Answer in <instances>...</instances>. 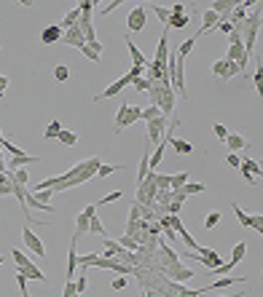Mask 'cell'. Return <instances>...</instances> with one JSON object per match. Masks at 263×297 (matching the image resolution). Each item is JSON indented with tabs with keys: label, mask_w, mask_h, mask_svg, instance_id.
<instances>
[{
	"label": "cell",
	"mask_w": 263,
	"mask_h": 297,
	"mask_svg": "<svg viewBox=\"0 0 263 297\" xmlns=\"http://www.w3.org/2000/svg\"><path fill=\"white\" fill-rule=\"evenodd\" d=\"M94 214H97V206H94V204H89V206H83V212H81L78 217H75V233H73V238H75V241H78L83 233H89V220H91Z\"/></svg>",
	"instance_id": "obj_5"
},
{
	"label": "cell",
	"mask_w": 263,
	"mask_h": 297,
	"mask_svg": "<svg viewBox=\"0 0 263 297\" xmlns=\"http://www.w3.org/2000/svg\"><path fill=\"white\" fill-rule=\"evenodd\" d=\"M25 297H30V292H25Z\"/></svg>",
	"instance_id": "obj_61"
},
{
	"label": "cell",
	"mask_w": 263,
	"mask_h": 297,
	"mask_svg": "<svg viewBox=\"0 0 263 297\" xmlns=\"http://www.w3.org/2000/svg\"><path fill=\"white\" fill-rule=\"evenodd\" d=\"M102 166V161L97 158V155H91V158L86 161V169L81 171V174H75L73 179H67V182H62L59 187H57V193H62V190H70V187H78V185H86L89 179H94L97 177V169Z\"/></svg>",
	"instance_id": "obj_2"
},
{
	"label": "cell",
	"mask_w": 263,
	"mask_h": 297,
	"mask_svg": "<svg viewBox=\"0 0 263 297\" xmlns=\"http://www.w3.org/2000/svg\"><path fill=\"white\" fill-rule=\"evenodd\" d=\"M78 241H70V252H67V276L65 278H75V268H78Z\"/></svg>",
	"instance_id": "obj_17"
},
{
	"label": "cell",
	"mask_w": 263,
	"mask_h": 297,
	"mask_svg": "<svg viewBox=\"0 0 263 297\" xmlns=\"http://www.w3.org/2000/svg\"><path fill=\"white\" fill-rule=\"evenodd\" d=\"M167 123H169V118H164V115H156L153 121H148L145 123V142H148L151 147L153 145H159L161 139H164V134H167Z\"/></svg>",
	"instance_id": "obj_4"
},
{
	"label": "cell",
	"mask_w": 263,
	"mask_h": 297,
	"mask_svg": "<svg viewBox=\"0 0 263 297\" xmlns=\"http://www.w3.org/2000/svg\"><path fill=\"white\" fill-rule=\"evenodd\" d=\"M126 286H129V276H118V278L110 281V289H113V292H121V289H126Z\"/></svg>",
	"instance_id": "obj_41"
},
{
	"label": "cell",
	"mask_w": 263,
	"mask_h": 297,
	"mask_svg": "<svg viewBox=\"0 0 263 297\" xmlns=\"http://www.w3.org/2000/svg\"><path fill=\"white\" fill-rule=\"evenodd\" d=\"M212 75H218V78H223V81H228V62H226V59L212 62Z\"/></svg>",
	"instance_id": "obj_26"
},
{
	"label": "cell",
	"mask_w": 263,
	"mask_h": 297,
	"mask_svg": "<svg viewBox=\"0 0 263 297\" xmlns=\"http://www.w3.org/2000/svg\"><path fill=\"white\" fill-rule=\"evenodd\" d=\"M62 129H65V126H62V121H57V118H54V121L49 123V126H46V131H43V139H46V142H51V139H57Z\"/></svg>",
	"instance_id": "obj_23"
},
{
	"label": "cell",
	"mask_w": 263,
	"mask_h": 297,
	"mask_svg": "<svg viewBox=\"0 0 263 297\" xmlns=\"http://www.w3.org/2000/svg\"><path fill=\"white\" fill-rule=\"evenodd\" d=\"M169 14H172V17H183V14H185V6H183V3H175L172 9H169Z\"/></svg>",
	"instance_id": "obj_53"
},
{
	"label": "cell",
	"mask_w": 263,
	"mask_h": 297,
	"mask_svg": "<svg viewBox=\"0 0 263 297\" xmlns=\"http://www.w3.org/2000/svg\"><path fill=\"white\" fill-rule=\"evenodd\" d=\"M11 179H14V185H25L30 182V174H27V169H17V171H11Z\"/></svg>",
	"instance_id": "obj_36"
},
{
	"label": "cell",
	"mask_w": 263,
	"mask_h": 297,
	"mask_svg": "<svg viewBox=\"0 0 263 297\" xmlns=\"http://www.w3.org/2000/svg\"><path fill=\"white\" fill-rule=\"evenodd\" d=\"M231 254H234V257H231L228 262H231V265H234V268H236V265L244 260V254H247V244H244V241H239V244L234 246V252H231Z\"/></svg>",
	"instance_id": "obj_25"
},
{
	"label": "cell",
	"mask_w": 263,
	"mask_h": 297,
	"mask_svg": "<svg viewBox=\"0 0 263 297\" xmlns=\"http://www.w3.org/2000/svg\"><path fill=\"white\" fill-rule=\"evenodd\" d=\"M14 278H17V284H19V289H22V294H25V292H27V276H25L22 270H17V273H14Z\"/></svg>",
	"instance_id": "obj_47"
},
{
	"label": "cell",
	"mask_w": 263,
	"mask_h": 297,
	"mask_svg": "<svg viewBox=\"0 0 263 297\" xmlns=\"http://www.w3.org/2000/svg\"><path fill=\"white\" fill-rule=\"evenodd\" d=\"M118 6H121V0H113V3H107L105 9H102V14H110L113 9H118Z\"/></svg>",
	"instance_id": "obj_57"
},
{
	"label": "cell",
	"mask_w": 263,
	"mask_h": 297,
	"mask_svg": "<svg viewBox=\"0 0 263 297\" xmlns=\"http://www.w3.org/2000/svg\"><path fill=\"white\" fill-rule=\"evenodd\" d=\"M202 19H204V22H202V30H199L196 35H204V33H210V30H215V27L220 25V17H218L215 11H210V9L202 14Z\"/></svg>",
	"instance_id": "obj_18"
},
{
	"label": "cell",
	"mask_w": 263,
	"mask_h": 297,
	"mask_svg": "<svg viewBox=\"0 0 263 297\" xmlns=\"http://www.w3.org/2000/svg\"><path fill=\"white\" fill-rule=\"evenodd\" d=\"M0 147H3V150H9L11 155H22V153H25V147H17V145H11L9 139H3V142H0Z\"/></svg>",
	"instance_id": "obj_44"
},
{
	"label": "cell",
	"mask_w": 263,
	"mask_h": 297,
	"mask_svg": "<svg viewBox=\"0 0 263 297\" xmlns=\"http://www.w3.org/2000/svg\"><path fill=\"white\" fill-rule=\"evenodd\" d=\"M220 220H223V214H220V212H210V214L204 217V228H207V230L218 228V225H220Z\"/></svg>",
	"instance_id": "obj_34"
},
{
	"label": "cell",
	"mask_w": 263,
	"mask_h": 297,
	"mask_svg": "<svg viewBox=\"0 0 263 297\" xmlns=\"http://www.w3.org/2000/svg\"><path fill=\"white\" fill-rule=\"evenodd\" d=\"M188 22H191V17H172V14H169V25L164 27V30H169V27H175V30H183V27H188Z\"/></svg>",
	"instance_id": "obj_30"
},
{
	"label": "cell",
	"mask_w": 263,
	"mask_h": 297,
	"mask_svg": "<svg viewBox=\"0 0 263 297\" xmlns=\"http://www.w3.org/2000/svg\"><path fill=\"white\" fill-rule=\"evenodd\" d=\"M215 30H220V33H226V35H231V33H234V27H231V22H226V19H220V25L215 27Z\"/></svg>",
	"instance_id": "obj_51"
},
{
	"label": "cell",
	"mask_w": 263,
	"mask_h": 297,
	"mask_svg": "<svg viewBox=\"0 0 263 297\" xmlns=\"http://www.w3.org/2000/svg\"><path fill=\"white\" fill-rule=\"evenodd\" d=\"M67 78H70V67H67V65H57V67H54V81H57V83H65Z\"/></svg>",
	"instance_id": "obj_32"
},
{
	"label": "cell",
	"mask_w": 263,
	"mask_h": 297,
	"mask_svg": "<svg viewBox=\"0 0 263 297\" xmlns=\"http://www.w3.org/2000/svg\"><path fill=\"white\" fill-rule=\"evenodd\" d=\"M153 185H156L159 190H169V174H156L153 177Z\"/></svg>",
	"instance_id": "obj_42"
},
{
	"label": "cell",
	"mask_w": 263,
	"mask_h": 297,
	"mask_svg": "<svg viewBox=\"0 0 263 297\" xmlns=\"http://www.w3.org/2000/svg\"><path fill=\"white\" fill-rule=\"evenodd\" d=\"M164 273H167L169 281H177V284H185V281H191L193 276H196V273H193L191 268H185L183 262L172 265V268H164Z\"/></svg>",
	"instance_id": "obj_9"
},
{
	"label": "cell",
	"mask_w": 263,
	"mask_h": 297,
	"mask_svg": "<svg viewBox=\"0 0 263 297\" xmlns=\"http://www.w3.org/2000/svg\"><path fill=\"white\" fill-rule=\"evenodd\" d=\"M3 262H6V257H3V254H0V265H3Z\"/></svg>",
	"instance_id": "obj_60"
},
{
	"label": "cell",
	"mask_w": 263,
	"mask_h": 297,
	"mask_svg": "<svg viewBox=\"0 0 263 297\" xmlns=\"http://www.w3.org/2000/svg\"><path fill=\"white\" fill-rule=\"evenodd\" d=\"M59 41H62V27L59 25L43 27V33H41V43L43 46H54V43H59Z\"/></svg>",
	"instance_id": "obj_14"
},
{
	"label": "cell",
	"mask_w": 263,
	"mask_h": 297,
	"mask_svg": "<svg viewBox=\"0 0 263 297\" xmlns=\"http://www.w3.org/2000/svg\"><path fill=\"white\" fill-rule=\"evenodd\" d=\"M226 163H228V166H234V169H239V163H242V158H239L236 153H228V155H226Z\"/></svg>",
	"instance_id": "obj_50"
},
{
	"label": "cell",
	"mask_w": 263,
	"mask_h": 297,
	"mask_svg": "<svg viewBox=\"0 0 263 297\" xmlns=\"http://www.w3.org/2000/svg\"><path fill=\"white\" fill-rule=\"evenodd\" d=\"M185 182H188V171H177V174H169V190H183Z\"/></svg>",
	"instance_id": "obj_22"
},
{
	"label": "cell",
	"mask_w": 263,
	"mask_h": 297,
	"mask_svg": "<svg viewBox=\"0 0 263 297\" xmlns=\"http://www.w3.org/2000/svg\"><path fill=\"white\" fill-rule=\"evenodd\" d=\"M236 6H239V0H215V3L210 6V11H215L220 19H228Z\"/></svg>",
	"instance_id": "obj_12"
},
{
	"label": "cell",
	"mask_w": 263,
	"mask_h": 297,
	"mask_svg": "<svg viewBox=\"0 0 263 297\" xmlns=\"http://www.w3.org/2000/svg\"><path fill=\"white\" fill-rule=\"evenodd\" d=\"M118 244L126 249V252H137V249H140V244H137V238H132V236H121V241Z\"/></svg>",
	"instance_id": "obj_38"
},
{
	"label": "cell",
	"mask_w": 263,
	"mask_h": 297,
	"mask_svg": "<svg viewBox=\"0 0 263 297\" xmlns=\"http://www.w3.org/2000/svg\"><path fill=\"white\" fill-rule=\"evenodd\" d=\"M11 260L17 262V270H22L27 278H35V281H41V284H46V281H49V278H46V273H43L41 268H38V265H35L33 260H30V257H27L25 252H19L17 246L11 249Z\"/></svg>",
	"instance_id": "obj_1"
},
{
	"label": "cell",
	"mask_w": 263,
	"mask_h": 297,
	"mask_svg": "<svg viewBox=\"0 0 263 297\" xmlns=\"http://www.w3.org/2000/svg\"><path fill=\"white\" fill-rule=\"evenodd\" d=\"M239 281H244V276H223V278H215L210 286L199 289V294H204V292H212V289H226V286H231V284H239Z\"/></svg>",
	"instance_id": "obj_15"
},
{
	"label": "cell",
	"mask_w": 263,
	"mask_h": 297,
	"mask_svg": "<svg viewBox=\"0 0 263 297\" xmlns=\"http://www.w3.org/2000/svg\"><path fill=\"white\" fill-rule=\"evenodd\" d=\"M177 238H183V241H185V246H188V249H193V252H196V249H199V244H196V241H193V236H191L188 230H185V233H180V236H177Z\"/></svg>",
	"instance_id": "obj_46"
},
{
	"label": "cell",
	"mask_w": 263,
	"mask_h": 297,
	"mask_svg": "<svg viewBox=\"0 0 263 297\" xmlns=\"http://www.w3.org/2000/svg\"><path fill=\"white\" fill-rule=\"evenodd\" d=\"M252 86H255V91H260V67L255 70V75H252Z\"/></svg>",
	"instance_id": "obj_56"
},
{
	"label": "cell",
	"mask_w": 263,
	"mask_h": 297,
	"mask_svg": "<svg viewBox=\"0 0 263 297\" xmlns=\"http://www.w3.org/2000/svg\"><path fill=\"white\" fill-rule=\"evenodd\" d=\"M212 134L223 142V139L228 137V126H223V123H212Z\"/></svg>",
	"instance_id": "obj_43"
},
{
	"label": "cell",
	"mask_w": 263,
	"mask_h": 297,
	"mask_svg": "<svg viewBox=\"0 0 263 297\" xmlns=\"http://www.w3.org/2000/svg\"><path fill=\"white\" fill-rule=\"evenodd\" d=\"M129 86V78L123 75V78H118V81H113L110 86H105V91H99L97 97H94V102H102V99H113V97H118V94L123 91Z\"/></svg>",
	"instance_id": "obj_8"
},
{
	"label": "cell",
	"mask_w": 263,
	"mask_h": 297,
	"mask_svg": "<svg viewBox=\"0 0 263 297\" xmlns=\"http://www.w3.org/2000/svg\"><path fill=\"white\" fill-rule=\"evenodd\" d=\"M59 43H65V46H75V49H81L83 46V30L75 25V27H70V30H65L62 33V41Z\"/></svg>",
	"instance_id": "obj_11"
},
{
	"label": "cell",
	"mask_w": 263,
	"mask_h": 297,
	"mask_svg": "<svg viewBox=\"0 0 263 297\" xmlns=\"http://www.w3.org/2000/svg\"><path fill=\"white\" fill-rule=\"evenodd\" d=\"M180 209H183V204H177V201H169V204H167L169 214H180Z\"/></svg>",
	"instance_id": "obj_52"
},
{
	"label": "cell",
	"mask_w": 263,
	"mask_h": 297,
	"mask_svg": "<svg viewBox=\"0 0 263 297\" xmlns=\"http://www.w3.org/2000/svg\"><path fill=\"white\" fill-rule=\"evenodd\" d=\"M185 198H188V195H185L183 190H172V198H169V201H177V204H183Z\"/></svg>",
	"instance_id": "obj_55"
},
{
	"label": "cell",
	"mask_w": 263,
	"mask_h": 297,
	"mask_svg": "<svg viewBox=\"0 0 263 297\" xmlns=\"http://www.w3.org/2000/svg\"><path fill=\"white\" fill-rule=\"evenodd\" d=\"M223 142L231 147V153H239V150H244V147H250V142H247V139L239 134V131H228V137L223 139Z\"/></svg>",
	"instance_id": "obj_16"
},
{
	"label": "cell",
	"mask_w": 263,
	"mask_h": 297,
	"mask_svg": "<svg viewBox=\"0 0 263 297\" xmlns=\"http://www.w3.org/2000/svg\"><path fill=\"white\" fill-rule=\"evenodd\" d=\"M118 169H126V166H123V163H102V166L97 169V177H110Z\"/></svg>",
	"instance_id": "obj_27"
},
{
	"label": "cell",
	"mask_w": 263,
	"mask_h": 297,
	"mask_svg": "<svg viewBox=\"0 0 263 297\" xmlns=\"http://www.w3.org/2000/svg\"><path fill=\"white\" fill-rule=\"evenodd\" d=\"M145 25H148V19H145V9H143V6L132 9V14L126 17V30H129V33H143Z\"/></svg>",
	"instance_id": "obj_7"
},
{
	"label": "cell",
	"mask_w": 263,
	"mask_h": 297,
	"mask_svg": "<svg viewBox=\"0 0 263 297\" xmlns=\"http://www.w3.org/2000/svg\"><path fill=\"white\" fill-rule=\"evenodd\" d=\"M132 86H135L137 91H148V89H151V81L143 75V78H137V81H132Z\"/></svg>",
	"instance_id": "obj_45"
},
{
	"label": "cell",
	"mask_w": 263,
	"mask_h": 297,
	"mask_svg": "<svg viewBox=\"0 0 263 297\" xmlns=\"http://www.w3.org/2000/svg\"><path fill=\"white\" fill-rule=\"evenodd\" d=\"M151 11L153 14H156V17H159V22H161V25H169V9H164V6H159V3H151Z\"/></svg>",
	"instance_id": "obj_28"
},
{
	"label": "cell",
	"mask_w": 263,
	"mask_h": 297,
	"mask_svg": "<svg viewBox=\"0 0 263 297\" xmlns=\"http://www.w3.org/2000/svg\"><path fill=\"white\" fill-rule=\"evenodd\" d=\"M196 41H199V35H193V38H185V41L180 43V46H177V59H180V62H185V57H188V54L193 51V46H196Z\"/></svg>",
	"instance_id": "obj_20"
},
{
	"label": "cell",
	"mask_w": 263,
	"mask_h": 297,
	"mask_svg": "<svg viewBox=\"0 0 263 297\" xmlns=\"http://www.w3.org/2000/svg\"><path fill=\"white\" fill-rule=\"evenodd\" d=\"M204 190H207L204 182H185L183 185V193L185 195H199V193H204Z\"/></svg>",
	"instance_id": "obj_31"
},
{
	"label": "cell",
	"mask_w": 263,
	"mask_h": 297,
	"mask_svg": "<svg viewBox=\"0 0 263 297\" xmlns=\"http://www.w3.org/2000/svg\"><path fill=\"white\" fill-rule=\"evenodd\" d=\"M239 169L247 171V174H252L255 179H260V166H258V161H252V158H242V163H239Z\"/></svg>",
	"instance_id": "obj_24"
},
{
	"label": "cell",
	"mask_w": 263,
	"mask_h": 297,
	"mask_svg": "<svg viewBox=\"0 0 263 297\" xmlns=\"http://www.w3.org/2000/svg\"><path fill=\"white\" fill-rule=\"evenodd\" d=\"M57 142L65 145V147H75V145H78V134H75V131H70V129H62L59 137H57Z\"/></svg>",
	"instance_id": "obj_21"
},
{
	"label": "cell",
	"mask_w": 263,
	"mask_h": 297,
	"mask_svg": "<svg viewBox=\"0 0 263 297\" xmlns=\"http://www.w3.org/2000/svg\"><path fill=\"white\" fill-rule=\"evenodd\" d=\"M223 297H244V292H234V294H223Z\"/></svg>",
	"instance_id": "obj_59"
},
{
	"label": "cell",
	"mask_w": 263,
	"mask_h": 297,
	"mask_svg": "<svg viewBox=\"0 0 263 297\" xmlns=\"http://www.w3.org/2000/svg\"><path fill=\"white\" fill-rule=\"evenodd\" d=\"M6 89H9V75H3V73H0V99H3Z\"/></svg>",
	"instance_id": "obj_54"
},
{
	"label": "cell",
	"mask_w": 263,
	"mask_h": 297,
	"mask_svg": "<svg viewBox=\"0 0 263 297\" xmlns=\"http://www.w3.org/2000/svg\"><path fill=\"white\" fill-rule=\"evenodd\" d=\"M231 206H234V214H236L239 225H242V228H250V214H247V212H244V209L239 206V204H231Z\"/></svg>",
	"instance_id": "obj_33"
},
{
	"label": "cell",
	"mask_w": 263,
	"mask_h": 297,
	"mask_svg": "<svg viewBox=\"0 0 263 297\" xmlns=\"http://www.w3.org/2000/svg\"><path fill=\"white\" fill-rule=\"evenodd\" d=\"M41 158L38 155H27V153H22V155H11V163L6 166V171H17V169H25L30 166V163H38Z\"/></svg>",
	"instance_id": "obj_13"
},
{
	"label": "cell",
	"mask_w": 263,
	"mask_h": 297,
	"mask_svg": "<svg viewBox=\"0 0 263 297\" xmlns=\"http://www.w3.org/2000/svg\"><path fill=\"white\" fill-rule=\"evenodd\" d=\"M250 228H255V233H263V214L260 212L250 214Z\"/></svg>",
	"instance_id": "obj_40"
},
{
	"label": "cell",
	"mask_w": 263,
	"mask_h": 297,
	"mask_svg": "<svg viewBox=\"0 0 263 297\" xmlns=\"http://www.w3.org/2000/svg\"><path fill=\"white\" fill-rule=\"evenodd\" d=\"M143 73H145V67H129V73H126L129 83H132V81H137V78H143Z\"/></svg>",
	"instance_id": "obj_48"
},
{
	"label": "cell",
	"mask_w": 263,
	"mask_h": 297,
	"mask_svg": "<svg viewBox=\"0 0 263 297\" xmlns=\"http://www.w3.org/2000/svg\"><path fill=\"white\" fill-rule=\"evenodd\" d=\"M75 297H81V294H75Z\"/></svg>",
	"instance_id": "obj_62"
},
{
	"label": "cell",
	"mask_w": 263,
	"mask_h": 297,
	"mask_svg": "<svg viewBox=\"0 0 263 297\" xmlns=\"http://www.w3.org/2000/svg\"><path fill=\"white\" fill-rule=\"evenodd\" d=\"M75 292H78V294H83V292H86V289H89V278H86V270H81V273H75Z\"/></svg>",
	"instance_id": "obj_29"
},
{
	"label": "cell",
	"mask_w": 263,
	"mask_h": 297,
	"mask_svg": "<svg viewBox=\"0 0 263 297\" xmlns=\"http://www.w3.org/2000/svg\"><path fill=\"white\" fill-rule=\"evenodd\" d=\"M140 297H161V294H156L153 289H143V294H140Z\"/></svg>",
	"instance_id": "obj_58"
},
{
	"label": "cell",
	"mask_w": 263,
	"mask_h": 297,
	"mask_svg": "<svg viewBox=\"0 0 263 297\" xmlns=\"http://www.w3.org/2000/svg\"><path fill=\"white\" fill-rule=\"evenodd\" d=\"M156 115H161V113H159V107H156V105H148V107H145V110L140 113V121H145V123H148V121H153V118H156Z\"/></svg>",
	"instance_id": "obj_39"
},
{
	"label": "cell",
	"mask_w": 263,
	"mask_h": 297,
	"mask_svg": "<svg viewBox=\"0 0 263 297\" xmlns=\"http://www.w3.org/2000/svg\"><path fill=\"white\" fill-rule=\"evenodd\" d=\"M89 233H94V236H102V238H105V225L99 222V217H97V214L89 220Z\"/></svg>",
	"instance_id": "obj_35"
},
{
	"label": "cell",
	"mask_w": 263,
	"mask_h": 297,
	"mask_svg": "<svg viewBox=\"0 0 263 297\" xmlns=\"http://www.w3.org/2000/svg\"><path fill=\"white\" fill-rule=\"evenodd\" d=\"M175 123H177V121H172V123H169V131L164 134V137H167V142L175 147V153H177V155H191V153H193V145H191V142H185V139H175V137H172V129H175Z\"/></svg>",
	"instance_id": "obj_10"
},
{
	"label": "cell",
	"mask_w": 263,
	"mask_h": 297,
	"mask_svg": "<svg viewBox=\"0 0 263 297\" xmlns=\"http://www.w3.org/2000/svg\"><path fill=\"white\" fill-rule=\"evenodd\" d=\"M22 238H25V244H27V249H30L33 254L46 257V244L41 241V236H38L33 228H25V230H22Z\"/></svg>",
	"instance_id": "obj_6"
},
{
	"label": "cell",
	"mask_w": 263,
	"mask_h": 297,
	"mask_svg": "<svg viewBox=\"0 0 263 297\" xmlns=\"http://www.w3.org/2000/svg\"><path fill=\"white\" fill-rule=\"evenodd\" d=\"M81 54H83V57H86L89 62H94V65H97V62H99V54H94V51H91V49H86V46H81V49H78Z\"/></svg>",
	"instance_id": "obj_49"
},
{
	"label": "cell",
	"mask_w": 263,
	"mask_h": 297,
	"mask_svg": "<svg viewBox=\"0 0 263 297\" xmlns=\"http://www.w3.org/2000/svg\"><path fill=\"white\" fill-rule=\"evenodd\" d=\"M126 49H129V57H132V67H145V65H148V59L143 57V51L137 49L129 38H126Z\"/></svg>",
	"instance_id": "obj_19"
},
{
	"label": "cell",
	"mask_w": 263,
	"mask_h": 297,
	"mask_svg": "<svg viewBox=\"0 0 263 297\" xmlns=\"http://www.w3.org/2000/svg\"><path fill=\"white\" fill-rule=\"evenodd\" d=\"M121 195H123V190H113V193L102 195V198H99L94 206H105V204H113V201H118V198H121Z\"/></svg>",
	"instance_id": "obj_37"
},
{
	"label": "cell",
	"mask_w": 263,
	"mask_h": 297,
	"mask_svg": "<svg viewBox=\"0 0 263 297\" xmlns=\"http://www.w3.org/2000/svg\"><path fill=\"white\" fill-rule=\"evenodd\" d=\"M140 113H143V107H140V105L121 102L118 113H115V134H121L123 129H129L132 123H137V121H140Z\"/></svg>",
	"instance_id": "obj_3"
}]
</instances>
